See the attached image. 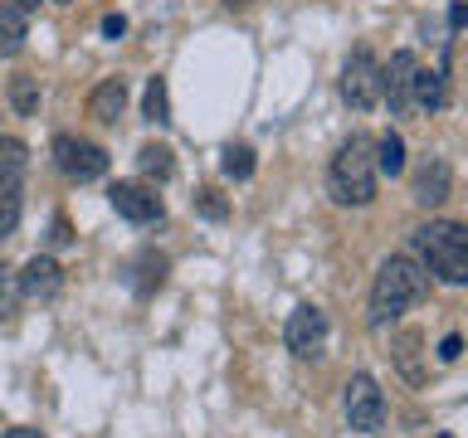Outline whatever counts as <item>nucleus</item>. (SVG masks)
Here are the masks:
<instances>
[{
	"label": "nucleus",
	"mask_w": 468,
	"mask_h": 438,
	"mask_svg": "<svg viewBox=\"0 0 468 438\" xmlns=\"http://www.w3.org/2000/svg\"><path fill=\"white\" fill-rule=\"evenodd\" d=\"M430 297V273L420 268V258L410 254H390L376 273V287H371V327H390L400 321L410 307H420Z\"/></svg>",
	"instance_id": "f257e3e1"
},
{
	"label": "nucleus",
	"mask_w": 468,
	"mask_h": 438,
	"mask_svg": "<svg viewBox=\"0 0 468 438\" xmlns=\"http://www.w3.org/2000/svg\"><path fill=\"white\" fill-rule=\"evenodd\" d=\"M410 248H415L420 268L439 277L449 287H468V224H453V219H430L410 234Z\"/></svg>",
	"instance_id": "f03ea898"
},
{
	"label": "nucleus",
	"mask_w": 468,
	"mask_h": 438,
	"mask_svg": "<svg viewBox=\"0 0 468 438\" xmlns=\"http://www.w3.org/2000/svg\"><path fill=\"white\" fill-rule=\"evenodd\" d=\"M376 141L371 137H346L336 146L332 166H327V190L336 204H351V210H361V204L376 200Z\"/></svg>",
	"instance_id": "7ed1b4c3"
},
{
	"label": "nucleus",
	"mask_w": 468,
	"mask_h": 438,
	"mask_svg": "<svg viewBox=\"0 0 468 438\" xmlns=\"http://www.w3.org/2000/svg\"><path fill=\"white\" fill-rule=\"evenodd\" d=\"M342 409H346V423L356 433H380L390 419L386 409V394H380V385L371 375H351L346 380V394H342Z\"/></svg>",
	"instance_id": "20e7f679"
},
{
	"label": "nucleus",
	"mask_w": 468,
	"mask_h": 438,
	"mask_svg": "<svg viewBox=\"0 0 468 438\" xmlns=\"http://www.w3.org/2000/svg\"><path fill=\"white\" fill-rule=\"evenodd\" d=\"M342 98H346L351 112H371L380 102V64H376V54L366 49V44L351 49L346 68H342Z\"/></svg>",
	"instance_id": "39448f33"
},
{
	"label": "nucleus",
	"mask_w": 468,
	"mask_h": 438,
	"mask_svg": "<svg viewBox=\"0 0 468 438\" xmlns=\"http://www.w3.org/2000/svg\"><path fill=\"white\" fill-rule=\"evenodd\" d=\"M54 166L69 175V181H98L102 171H108V151H102L98 141H83L73 137V131H64V137H54Z\"/></svg>",
	"instance_id": "423d86ee"
},
{
	"label": "nucleus",
	"mask_w": 468,
	"mask_h": 438,
	"mask_svg": "<svg viewBox=\"0 0 468 438\" xmlns=\"http://www.w3.org/2000/svg\"><path fill=\"white\" fill-rule=\"evenodd\" d=\"M283 341L298 360H313L322 350V341H327V312H322V307H298L283 327Z\"/></svg>",
	"instance_id": "0eeeda50"
},
{
	"label": "nucleus",
	"mask_w": 468,
	"mask_h": 438,
	"mask_svg": "<svg viewBox=\"0 0 468 438\" xmlns=\"http://www.w3.org/2000/svg\"><path fill=\"white\" fill-rule=\"evenodd\" d=\"M108 200H112V210L122 214V219H132V224H156V219L166 214V204H161L156 190H146L137 181H117L108 190Z\"/></svg>",
	"instance_id": "6e6552de"
},
{
	"label": "nucleus",
	"mask_w": 468,
	"mask_h": 438,
	"mask_svg": "<svg viewBox=\"0 0 468 438\" xmlns=\"http://www.w3.org/2000/svg\"><path fill=\"white\" fill-rule=\"evenodd\" d=\"M415 68H420V58L400 49V54H390V64L380 68V98L390 102V112L400 117L410 108V83H415Z\"/></svg>",
	"instance_id": "1a4fd4ad"
},
{
	"label": "nucleus",
	"mask_w": 468,
	"mask_h": 438,
	"mask_svg": "<svg viewBox=\"0 0 468 438\" xmlns=\"http://www.w3.org/2000/svg\"><path fill=\"white\" fill-rule=\"evenodd\" d=\"M449 190H453V171H449V161H444V156L420 161L415 185H410V195H415V204H424V210H434V204H444V200H449Z\"/></svg>",
	"instance_id": "9d476101"
},
{
	"label": "nucleus",
	"mask_w": 468,
	"mask_h": 438,
	"mask_svg": "<svg viewBox=\"0 0 468 438\" xmlns=\"http://www.w3.org/2000/svg\"><path fill=\"white\" fill-rule=\"evenodd\" d=\"M15 277H20V297H39V302L58 297V287H64V268L54 258H29Z\"/></svg>",
	"instance_id": "9b49d317"
},
{
	"label": "nucleus",
	"mask_w": 468,
	"mask_h": 438,
	"mask_svg": "<svg viewBox=\"0 0 468 438\" xmlns=\"http://www.w3.org/2000/svg\"><path fill=\"white\" fill-rule=\"evenodd\" d=\"M20 210H25L20 171H0V239H10V234L20 229Z\"/></svg>",
	"instance_id": "f8f14e48"
},
{
	"label": "nucleus",
	"mask_w": 468,
	"mask_h": 438,
	"mask_svg": "<svg viewBox=\"0 0 468 438\" xmlns=\"http://www.w3.org/2000/svg\"><path fill=\"white\" fill-rule=\"evenodd\" d=\"M122 108H127V83L122 78H102L93 88V98H88V117H93V122H117Z\"/></svg>",
	"instance_id": "ddd939ff"
},
{
	"label": "nucleus",
	"mask_w": 468,
	"mask_h": 438,
	"mask_svg": "<svg viewBox=\"0 0 468 438\" xmlns=\"http://www.w3.org/2000/svg\"><path fill=\"white\" fill-rule=\"evenodd\" d=\"M137 171L146 175V181H171V175H176V156H171V146L146 141L142 151H137Z\"/></svg>",
	"instance_id": "4468645a"
},
{
	"label": "nucleus",
	"mask_w": 468,
	"mask_h": 438,
	"mask_svg": "<svg viewBox=\"0 0 468 438\" xmlns=\"http://www.w3.org/2000/svg\"><path fill=\"white\" fill-rule=\"evenodd\" d=\"M410 98H415L420 108H430V112H439V108H444V73L415 68V83H410Z\"/></svg>",
	"instance_id": "2eb2a0df"
},
{
	"label": "nucleus",
	"mask_w": 468,
	"mask_h": 438,
	"mask_svg": "<svg viewBox=\"0 0 468 438\" xmlns=\"http://www.w3.org/2000/svg\"><path fill=\"white\" fill-rule=\"evenodd\" d=\"M142 112H146V122H156V127H166L171 122V93H166V78H156L146 83V98H142Z\"/></svg>",
	"instance_id": "dca6fc26"
},
{
	"label": "nucleus",
	"mask_w": 468,
	"mask_h": 438,
	"mask_svg": "<svg viewBox=\"0 0 468 438\" xmlns=\"http://www.w3.org/2000/svg\"><path fill=\"white\" fill-rule=\"evenodd\" d=\"M376 171L405 175V141H400V131H386V137L376 141Z\"/></svg>",
	"instance_id": "f3484780"
},
{
	"label": "nucleus",
	"mask_w": 468,
	"mask_h": 438,
	"mask_svg": "<svg viewBox=\"0 0 468 438\" xmlns=\"http://www.w3.org/2000/svg\"><path fill=\"white\" fill-rule=\"evenodd\" d=\"M219 171H225L229 181H249V175H254V151H249L244 141L225 146V151H219Z\"/></svg>",
	"instance_id": "a211bd4d"
},
{
	"label": "nucleus",
	"mask_w": 468,
	"mask_h": 438,
	"mask_svg": "<svg viewBox=\"0 0 468 438\" xmlns=\"http://www.w3.org/2000/svg\"><path fill=\"white\" fill-rule=\"evenodd\" d=\"M20 49H25V15L0 10V54H20Z\"/></svg>",
	"instance_id": "6ab92c4d"
},
{
	"label": "nucleus",
	"mask_w": 468,
	"mask_h": 438,
	"mask_svg": "<svg viewBox=\"0 0 468 438\" xmlns=\"http://www.w3.org/2000/svg\"><path fill=\"white\" fill-rule=\"evenodd\" d=\"M10 102H15V112H20V117H35V112H39V88H35V78H10Z\"/></svg>",
	"instance_id": "aec40b11"
},
{
	"label": "nucleus",
	"mask_w": 468,
	"mask_h": 438,
	"mask_svg": "<svg viewBox=\"0 0 468 438\" xmlns=\"http://www.w3.org/2000/svg\"><path fill=\"white\" fill-rule=\"evenodd\" d=\"M415 350H420V331H405V336H395V360H400V370H405L410 380H420Z\"/></svg>",
	"instance_id": "412c9836"
},
{
	"label": "nucleus",
	"mask_w": 468,
	"mask_h": 438,
	"mask_svg": "<svg viewBox=\"0 0 468 438\" xmlns=\"http://www.w3.org/2000/svg\"><path fill=\"white\" fill-rule=\"evenodd\" d=\"M15 307H20V277L0 268V321H15Z\"/></svg>",
	"instance_id": "4be33fe9"
},
{
	"label": "nucleus",
	"mask_w": 468,
	"mask_h": 438,
	"mask_svg": "<svg viewBox=\"0 0 468 438\" xmlns=\"http://www.w3.org/2000/svg\"><path fill=\"white\" fill-rule=\"evenodd\" d=\"M166 283V258L161 254H142V277H137V292H152Z\"/></svg>",
	"instance_id": "5701e85b"
},
{
	"label": "nucleus",
	"mask_w": 468,
	"mask_h": 438,
	"mask_svg": "<svg viewBox=\"0 0 468 438\" xmlns=\"http://www.w3.org/2000/svg\"><path fill=\"white\" fill-rule=\"evenodd\" d=\"M25 161H29L25 141H15V137H0V171H20Z\"/></svg>",
	"instance_id": "b1692460"
},
{
	"label": "nucleus",
	"mask_w": 468,
	"mask_h": 438,
	"mask_svg": "<svg viewBox=\"0 0 468 438\" xmlns=\"http://www.w3.org/2000/svg\"><path fill=\"white\" fill-rule=\"evenodd\" d=\"M196 210H200L205 219H225V214H229V204L219 200V190H196Z\"/></svg>",
	"instance_id": "393cba45"
},
{
	"label": "nucleus",
	"mask_w": 468,
	"mask_h": 438,
	"mask_svg": "<svg viewBox=\"0 0 468 438\" xmlns=\"http://www.w3.org/2000/svg\"><path fill=\"white\" fill-rule=\"evenodd\" d=\"M459 356H463V336H459V331H449L444 341H439V360L449 365V360H459Z\"/></svg>",
	"instance_id": "a878e982"
},
{
	"label": "nucleus",
	"mask_w": 468,
	"mask_h": 438,
	"mask_svg": "<svg viewBox=\"0 0 468 438\" xmlns=\"http://www.w3.org/2000/svg\"><path fill=\"white\" fill-rule=\"evenodd\" d=\"M102 35H108V39H122V35H127V20H122V15H102Z\"/></svg>",
	"instance_id": "bb28decb"
},
{
	"label": "nucleus",
	"mask_w": 468,
	"mask_h": 438,
	"mask_svg": "<svg viewBox=\"0 0 468 438\" xmlns=\"http://www.w3.org/2000/svg\"><path fill=\"white\" fill-rule=\"evenodd\" d=\"M0 10H20V15H29V10H39V0H0Z\"/></svg>",
	"instance_id": "cd10ccee"
},
{
	"label": "nucleus",
	"mask_w": 468,
	"mask_h": 438,
	"mask_svg": "<svg viewBox=\"0 0 468 438\" xmlns=\"http://www.w3.org/2000/svg\"><path fill=\"white\" fill-rule=\"evenodd\" d=\"M69 239H73V234H69V219H54V244H58V248H64Z\"/></svg>",
	"instance_id": "c85d7f7f"
},
{
	"label": "nucleus",
	"mask_w": 468,
	"mask_h": 438,
	"mask_svg": "<svg viewBox=\"0 0 468 438\" xmlns=\"http://www.w3.org/2000/svg\"><path fill=\"white\" fill-rule=\"evenodd\" d=\"M449 20H453V29H468V5H453Z\"/></svg>",
	"instance_id": "c756f323"
},
{
	"label": "nucleus",
	"mask_w": 468,
	"mask_h": 438,
	"mask_svg": "<svg viewBox=\"0 0 468 438\" xmlns=\"http://www.w3.org/2000/svg\"><path fill=\"white\" fill-rule=\"evenodd\" d=\"M5 438H44V433H39V429H10Z\"/></svg>",
	"instance_id": "7c9ffc66"
},
{
	"label": "nucleus",
	"mask_w": 468,
	"mask_h": 438,
	"mask_svg": "<svg viewBox=\"0 0 468 438\" xmlns=\"http://www.w3.org/2000/svg\"><path fill=\"white\" fill-rule=\"evenodd\" d=\"M234 5H249V0H229V10H234Z\"/></svg>",
	"instance_id": "2f4dec72"
},
{
	"label": "nucleus",
	"mask_w": 468,
	"mask_h": 438,
	"mask_svg": "<svg viewBox=\"0 0 468 438\" xmlns=\"http://www.w3.org/2000/svg\"><path fill=\"white\" fill-rule=\"evenodd\" d=\"M54 5H73V0H54Z\"/></svg>",
	"instance_id": "473e14b6"
},
{
	"label": "nucleus",
	"mask_w": 468,
	"mask_h": 438,
	"mask_svg": "<svg viewBox=\"0 0 468 438\" xmlns=\"http://www.w3.org/2000/svg\"><path fill=\"white\" fill-rule=\"evenodd\" d=\"M439 438H453V433H439Z\"/></svg>",
	"instance_id": "72a5a7b5"
}]
</instances>
